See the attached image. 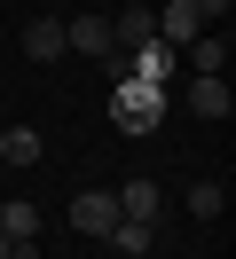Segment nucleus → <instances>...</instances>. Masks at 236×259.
I'll use <instances>...</instances> for the list:
<instances>
[{
    "label": "nucleus",
    "mask_w": 236,
    "mask_h": 259,
    "mask_svg": "<svg viewBox=\"0 0 236 259\" xmlns=\"http://www.w3.org/2000/svg\"><path fill=\"white\" fill-rule=\"evenodd\" d=\"M110 118H118L126 134H150L157 118H165V87H150V79H118V95H110Z\"/></svg>",
    "instance_id": "obj_1"
},
{
    "label": "nucleus",
    "mask_w": 236,
    "mask_h": 259,
    "mask_svg": "<svg viewBox=\"0 0 236 259\" xmlns=\"http://www.w3.org/2000/svg\"><path fill=\"white\" fill-rule=\"evenodd\" d=\"M71 228L103 243L110 228H118V196H110V189H79V196H71Z\"/></svg>",
    "instance_id": "obj_2"
},
{
    "label": "nucleus",
    "mask_w": 236,
    "mask_h": 259,
    "mask_svg": "<svg viewBox=\"0 0 236 259\" xmlns=\"http://www.w3.org/2000/svg\"><path fill=\"white\" fill-rule=\"evenodd\" d=\"M142 39H157V8H150V0H126L118 16H110V55L142 48Z\"/></svg>",
    "instance_id": "obj_3"
},
{
    "label": "nucleus",
    "mask_w": 236,
    "mask_h": 259,
    "mask_svg": "<svg viewBox=\"0 0 236 259\" xmlns=\"http://www.w3.org/2000/svg\"><path fill=\"white\" fill-rule=\"evenodd\" d=\"M173 71H181V48H165V39H142V48H126V79H150V87H165Z\"/></svg>",
    "instance_id": "obj_4"
},
{
    "label": "nucleus",
    "mask_w": 236,
    "mask_h": 259,
    "mask_svg": "<svg viewBox=\"0 0 236 259\" xmlns=\"http://www.w3.org/2000/svg\"><path fill=\"white\" fill-rule=\"evenodd\" d=\"M197 32H205L197 0H165V8H157V39H165V48H189Z\"/></svg>",
    "instance_id": "obj_5"
},
{
    "label": "nucleus",
    "mask_w": 236,
    "mask_h": 259,
    "mask_svg": "<svg viewBox=\"0 0 236 259\" xmlns=\"http://www.w3.org/2000/svg\"><path fill=\"white\" fill-rule=\"evenodd\" d=\"M110 196H118V220H150V228H157V212H165L157 181H126V189H110Z\"/></svg>",
    "instance_id": "obj_6"
},
{
    "label": "nucleus",
    "mask_w": 236,
    "mask_h": 259,
    "mask_svg": "<svg viewBox=\"0 0 236 259\" xmlns=\"http://www.w3.org/2000/svg\"><path fill=\"white\" fill-rule=\"evenodd\" d=\"M228 110H236L228 79H205V71H197V79H189V118H228Z\"/></svg>",
    "instance_id": "obj_7"
},
{
    "label": "nucleus",
    "mask_w": 236,
    "mask_h": 259,
    "mask_svg": "<svg viewBox=\"0 0 236 259\" xmlns=\"http://www.w3.org/2000/svg\"><path fill=\"white\" fill-rule=\"evenodd\" d=\"M181 63L205 71V79H220V63H228V32H197V39L181 48Z\"/></svg>",
    "instance_id": "obj_8"
},
{
    "label": "nucleus",
    "mask_w": 236,
    "mask_h": 259,
    "mask_svg": "<svg viewBox=\"0 0 236 259\" xmlns=\"http://www.w3.org/2000/svg\"><path fill=\"white\" fill-rule=\"evenodd\" d=\"M63 48H79V55H110V16H71V24H63Z\"/></svg>",
    "instance_id": "obj_9"
},
{
    "label": "nucleus",
    "mask_w": 236,
    "mask_h": 259,
    "mask_svg": "<svg viewBox=\"0 0 236 259\" xmlns=\"http://www.w3.org/2000/svg\"><path fill=\"white\" fill-rule=\"evenodd\" d=\"M0 236L31 243V236H40V204H31V196H8V204H0Z\"/></svg>",
    "instance_id": "obj_10"
},
{
    "label": "nucleus",
    "mask_w": 236,
    "mask_h": 259,
    "mask_svg": "<svg viewBox=\"0 0 236 259\" xmlns=\"http://www.w3.org/2000/svg\"><path fill=\"white\" fill-rule=\"evenodd\" d=\"M24 55H31V63H55V55H63V16H31Z\"/></svg>",
    "instance_id": "obj_11"
},
{
    "label": "nucleus",
    "mask_w": 236,
    "mask_h": 259,
    "mask_svg": "<svg viewBox=\"0 0 236 259\" xmlns=\"http://www.w3.org/2000/svg\"><path fill=\"white\" fill-rule=\"evenodd\" d=\"M0 165H40V134L31 126H0Z\"/></svg>",
    "instance_id": "obj_12"
},
{
    "label": "nucleus",
    "mask_w": 236,
    "mask_h": 259,
    "mask_svg": "<svg viewBox=\"0 0 236 259\" xmlns=\"http://www.w3.org/2000/svg\"><path fill=\"white\" fill-rule=\"evenodd\" d=\"M103 243H110V251H126V259H142V251L157 243V228H150V220H118V228H110Z\"/></svg>",
    "instance_id": "obj_13"
},
{
    "label": "nucleus",
    "mask_w": 236,
    "mask_h": 259,
    "mask_svg": "<svg viewBox=\"0 0 236 259\" xmlns=\"http://www.w3.org/2000/svg\"><path fill=\"white\" fill-rule=\"evenodd\" d=\"M220 204H228L220 181H197V189H189V212H197V220H220Z\"/></svg>",
    "instance_id": "obj_14"
},
{
    "label": "nucleus",
    "mask_w": 236,
    "mask_h": 259,
    "mask_svg": "<svg viewBox=\"0 0 236 259\" xmlns=\"http://www.w3.org/2000/svg\"><path fill=\"white\" fill-rule=\"evenodd\" d=\"M228 8H236V0H197V16H205V32H220V24H228Z\"/></svg>",
    "instance_id": "obj_15"
},
{
    "label": "nucleus",
    "mask_w": 236,
    "mask_h": 259,
    "mask_svg": "<svg viewBox=\"0 0 236 259\" xmlns=\"http://www.w3.org/2000/svg\"><path fill=\"white\" fill-rule=\"evenodd\" d=\"M8 259H40V236H31V243H8Z\"/></svg>",
    "instance_id": "obj_16"
},
{
    "label": "nucleus",
    "mask_w": 236,
    "mask_h": 259,
    "mask_svg": "<svg viewBox=\"0 0 236 259\" xmlns=\"http://www.w3.org/2000/svg\"><path fill=\"white\" fill-rule=\"evenodd\" d=\"M0 181H8V165H0Z\"/></svg>",
    "instance_id": "obj_17"
},
{
    "label": "nucleus",
    "mask_w": 236,
    "mask_h": 259,
    "mask_svg": "<svg viewBox=\"0 0 236 259\" xmlns=\"http://www.w3.org/2000/svg\"><path fill=\"white\" fill-rule=\"evenodd\" d=\"M0 126H8V118H0Z\"/></svg>",
    "instance_id": "obj_18"
}]
</instances>
